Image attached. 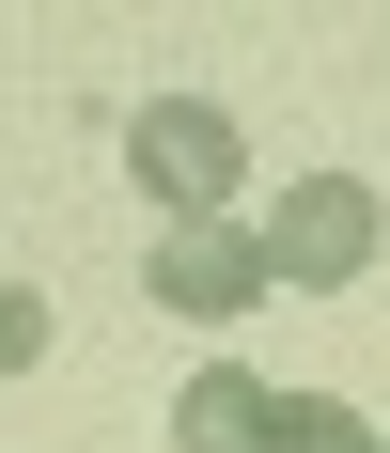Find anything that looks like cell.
Masks as SVG:
<instances>
[{"label": "cell", "mask_w": 390, "mask_h": 453, "mask_svg": "<svg viewBox=\"0 0 390 453\" xmlns=\"http://www.w3.org/2000/svg\"><path fill=\"white\" fill-rule=\"evenodd\" d=\"M126 173L172 203V219H218L234 188H250V141H234V110H203V94H157L126 126Z\"/></svg>", "instance_id": "7a4b0ae2"}, {"label": "cell", "mask_w": 390, "mask_h": 453, "mask_svg": "<svg viewBox=\"0 0 390 453\" xmlns=\"http://www.w3.org/2000/svg\"><path fill=\"white\" fill-rule=\"evenodd\" d=\"M265 407H281V391H265L250 360H203L172 391V453H265Z\"/></svg>", "instance_id": "277c9868"}, {"label": "cell", "mask_w": 390, "mask_h": 453, "mask_svg": "<svg viewBox=\"0 0 390 453\" xmlns=\"http://www.w3.org/2000/svg\"><path fill=\"white\" fill-rule=\"evenodd\" d=\"M265 281H312V297H344L359 266H375V234H390V203L359 173H312V188H281V203H265Z\"/></svg>", "instance_id": "6da1fadb"}, {"label": "cell", "mask_w": 390, "mask_h": 453, "mask_svg": "<svg viewBox=\"0 0 390 453\" xmlns=\"http://www.w3.org/2000/svg\"><path fill=\"white\" fill-rule=\"evenodd\" d=\"M265 453H390V438L344 407V391H281V407H265Z\"/></svg>", "instance_id": "5b68a950"}, {"label": "cell", "mask_w": 390, "mask_h": 453, "mask_svg": "<svg viewBox=\"0 0 390 453\" xmlns=\"http://www.w3.org/2000/svg\"><path fill=\"white\" fill-rule=\"evenodd\" d=\"M250 297H265V234H250V219H172V234H157V313L234 328Z\"/></svg>", "instance_id": "3957f363"}, {"label": "cell", "mask_w": 390, "mask_h": 453, "mask_svg": "<svg viewBox=\"0 0 390 453\" xmlns=\"http://www.w3.org/2000/svg\"><path fill=\"white\" fill-rule=\"evenodd\" d=\"M32 360H47V297L16 281V297H0V375H32Z\"/></svg>", "instance_id": "8992f818"}]
</instances>
